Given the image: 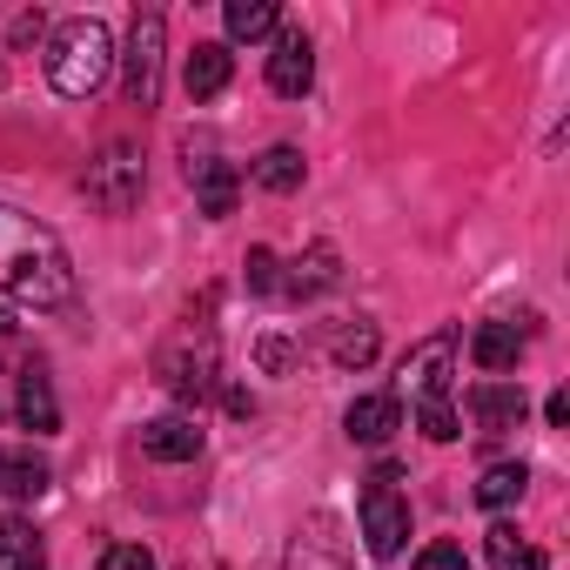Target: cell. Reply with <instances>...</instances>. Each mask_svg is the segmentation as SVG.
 <instances>
[{"instance_id": "cell-1", "label": "cell", "mask_w": 570, "mask_h": 570, "mask_svg": "<svg viewBox=\"0 0 570 570\" xmlns=\"http://www.w3.org/2000/svg\"><path fill=\"white\" fill-rule=\"evenodd\" d=\"M0 296L28 309H68L75 303V262L55 228L0 202Z\"/></svg>"}, {"instance_id": "cell-2", "label": "cell", "mask_w": 570, "mask_h": 570, "mask_svg": "<svg viewBox=\"0 0 570 570\" xmlns=\"http://www.w3.org/2000/svg\"><path fill=\"white\" fill-rule=\"evenodd\" d=\"M108 75H115V41H108V28H101L95 14L61 21L55 41H48V81H55V95L88 101V95L108 88Z\"/></svg>"}, {"instance_id": "cell-3", "label": "cell", "mask_w": 570, "mask_h": 570, "mask_svg": "<svg viewBox=\"0 0 570 570\" xmlns=\"http://www.w3.org/2000/svg\"><path fill=\"white\" fill-rule=\"evenodd\" d=\"M215 336L202 330V323H181L168 343H161V356H155V376H161V390L168 396H181V403H202L208 390H215Z\"/></svg>"}, {"instance_id": "cell-4", "label": "cell", "mask_w": 570, "mask_h": 570, "mask_svg": "<svg viewBox=\"0 0 570 570\" xmlns=\"http://www.w3.org/2000/svg\"><path fill=\"white\" fill-rule=\"evenodd\" d=\"M396 463H376V476L363 483V497H356V517H363V543H370V557H396L403 543H410V497L396 490Z\"/></svg>"}, {"instance_id": "cell-5", "label": "cell", "mask_w": 570, "mask_h": 570, "mask_svg": "<svg viewBox=\"0 0 570 570\" xmlns=\"http://www.w3.org/2000/svg\"><path fill=\"white\" fill-rule=\"evenodd\" d=\"M81 188H88V202H95L101 215H128V208L141 202V188H148L141 148H135V141H108V148H101V155L88 161Z\"/></svg>"}, {"instance_id": "cell-6", "label": "cell", "mask_w": 570, "mask_h": 570, "mask_svg": "<svg viewBox=\"0 0 570 570\" xmlns=\"http://www.w3.org/2000/svg\"><path fill=\"white\" fill-rule=\"evenodd\" d=\"M450 370H456V336H430L403 356V376H396V403L410 396V410H430V403H450Z\"/></svg>"}, {"instance_id": "cell-7", "label": "cell", "mask_w": 570, "mask_h": 570, "mask_svg": "<svg viewBox=\"0 0 570 570\" xmlns=\"http://www.w3.org/2000/svg\"><path fill=\"white\" fill-rule=\"evenodd\" d=\"M161 61H168V21L161 14H135V35H128V101L141 115L161 108Z\"/></svg>"}, {"instance_id": "cell-8", "label": "cell", "mask_w": 570, "mask_h": 570, "mask_svg": "<svg viewBox=\"0 0 570 570\" xmlns=\"http://www.w3.org/2000/svg\"><path fill=\"white\" fill-rule=\"evenodd\" d=\"M309 81H316V48H309V35H303V28H282V35H275V55H268V88H275L282 101H303Z\"/></svg>"}, {"instance_id": "cell-9", "label": "cell", "mask_w": 570, "mask_h": 570, "mask_svg": "<svg viewBox=\"0 0 570 570\" xmlns=\"http://www.w3.org/2000/svg\"><path fill=\"white\" fill-rule=\"evenodd\" d=\"M470 416H476V430L503 436V430H523V416H530V396H523V383H503V376H490V383H476V390H470Z\"/></svg>"}, {"instance_id": "cell-10", "label": "cell", "mask_w": 570, "mask_h": 570, "mask_svg": "<svg viewBox=\"0 0 570 570\" xmlns=\"http://www.w3.org/2000/svg\"><path fill=\"white\" fill-rule=\"evenodd\" d=\"M141 450L155 463H195L202 456V423L195 416H155V423H141Z\"/></svg>"}, {"instance_id": "cell-11", "label": "cell", "mask_w": 570, "mask_h": 570, "mask_svg": "<svg viewBox=\"0 0 570 570\" xmlns=\"http://www.w3.org/2000/svg\"><path fill=\"white\" fill-rule=\"evenodd\" d=\"M228 75H235V55H228L222 41H195V55H188V68H181V88H188L195 101H215V95L228 88Z\"/></svg>"}, {"instance_id": "cell-12", "label": "cell", "mask_w": 570, "mask_h": 570, "mask_svg": "<svg viewBox=\"0 0 570 570\" xmlns=\"http://www.w3.org/2000/svg\"><path fill=\"white\" fill-rule=\"evenodd\" d=\"M343 430L376 450V443H390V436L403 430V403H396V396H356L350 416H343Z\"/></svg>"}, {"instance_id": "cell-13", "label": "cell", "mask_w": 570, "mask_h": 570, "mask_svg": "<svg viewBox=\"0 0 570 570\" xmlns=\"http://www.w3.org/2000/svg\"><path fill=\"white\" fill-rule=\"evenodd\" d=\"M336 282H343V255L330 248V242H316L289 275H282V289H289L296 303H309V296H323V289H336Z\"/></svg>"}, {"instance_id": "cell-14", "label": "cell", "mask_w": 570, "mask_h": 570, "mask_svg": "<svg viewBox=\"0 0 570 570\" xmlns=\"http://www.w3.org/2000/svg\"><path fill=\"white\" fill-rule=\"evenodd\" d=\"M188 181H195V202H202V215H208V222L235 215L242 181H235V168H228V161H188Z\"/></svg>"}, {"instance_id": "cell-15", "label": "cell", "mask_w": 570, "mask_h": 570, "mask_svg": "<svg viewBox=\"0 0 570 570\" xmlns=\"http://www.w3.org/2000/svg\"><path fill=\"white\" fill-rule=\"evenodd\" d=\"M470 356H476V370H483V376H510V370H517V356H523L517 323H476Z\"/></svg>"}, {"instance_id": "cell-16", "label": "cell", "mask_w": 570, "mask_h": 570, "mask_svg": "<svg viewBox=\"0 0 570 570\" xmlns=\"http://www.w3.org/2000/svg\"><path fill=\"white\" fill-rule=\"evenodd\" d=\"M0 570H48V543L28 517H0Z\"/></svg>"}, {"instance_id": "cell-17", "label": "cell", "mask_w": 570, "mask_h": 570, "mask_svg": "<svg viewBox=\"0 0 570 570\" xmlns=\"http://www.w3.org/2000/svg\"><path fill=\"white\" fill-rule=\"evenodd\" d=\"M21 423H28L35 436H55V430H61V403H55V383H48L41 363L21 370Z\"/></svg>"}, {"instance_id": "cell-18", "label": "cell", "mask_w": 570, "mask_h": 570, "mask_svg": "<svg viewBox=\"0 0 570 570\" xmlns=\"http://www.w3.org/2000/svg\"><path fill=\"white\" fill-rule=\"evenodd\" d=\"M483 550H490V570H550V557L530 537H517V523H490Z\"/></svg>"}, {"instance_id": "cell-19", "label": "cell", "mask_w": 570, "mask_h": 570, "mask_svg": "<svg viewBox=\"0 0 570 570\" xmlns=\"http://www.w3.org/2000/svg\"><path fill=\"white\" fill-rule=\"evenodd\" d=\"M222 21H228L235 41H268V35H282V8H275V0H228Z\"/></svg>"}, {"instance_id": "cell-20", "label": "cell", "mask_w": 570, "mask_h": 570, "mask_svg": "<svg viewBox=\"0 0 570 570\" xmlns=\"http://www.w3.org/2000/svg\"><path fill=\"white\" fill-rule=\"evenodd\" d=\"M48 490V463L35 450H0V497H41Z\"/></svg>"}, {"instance_id": "cell-21", "label": "cell", "mask_w": 570, "mask_h": 570, "mask_svg": "<svg viewBox=\"0 0 570 570\" xmlns=\"http://www.w3.org/2000/svg\"><path fill=\"white\" fill-rule=\"evenodd\" d=\"M330 363L336 370H370L376 363V323H336V336H330Z\"/></svg>"}, {"instance_id": "cell-22", "label": "cell", "mask_w": 570, "mask_h": 570, "mask_svg": "<svg viewBox=\"0 0 570 570\" xmlns=\"http://www.w3.org/2000/svg\"><path fill=\"white\" fill-rule=\"evenodd\" d=\"M255 181H262L268 195H296V188H303V148H289V141L268 148V155L255 161Z\"/></svg>"}, {"instance_id": "cell-23", "label": "cell", "mask_w": 570, "mask_h": 570, "mask_svg": "<svg viewBox=\"0 0 570 570\" xmlns=\"http://www.w3.org/2000/svg\"><path fill=\"white\" fill-rule=\"evenodd\" d=\"M523 483H530L523 463H490L483 483H476V503H483V510H510V503L523 497Z\"/></svg>"}, {"instance_id": "cell-24", "label": "cell", "mask_w": 570, "mask_h": 570, "mask_svg": "<svg viewBox=\"0 0 570 570\" xmlns=\"http://www.w3.org/2000/svg\"><path fill=\"white\" fill-rule=\"evenodd\" d=\"M416 430L430 443H456L463 436V416H456V403H430V410H416Z\"/></svg>"}, {"instance_id": "cell-25", "label": "cell", "mask_w": 570, "mask_h": 570, "mask_svg": "<svg viewBox=\"0 0 570 570\" xmlns=\"http://www.w3.org/2000/svg\"><path fill=\"white\" fill-rule=\"evenodd\" d=\"M242 268H248V289H255V296L282 289V275H275L282 262H275V248H248V262H242Z\"/></svg>"}, {"instance_id": "cell-26", "label": "cell", "mask_w": 570, "mask_h": 570, "mask_svg": "<svg viewBox=\"0 0 570 570\" xmlns=\"http://www.w3.org/2000/svg\"><path fill=\"white\" fill-rule=\"evenodd\" d=\"M101 570H161V563H155L141 543H108V550H101Z\"/></svg>"}, {"instance_id": "cell-27", "label": "cell", "mask_w": 570, "mask_h": 570, "mask_svg": "<svg viewBox=\"0 0 570 570\" xmlns=\"http://www.w3.org/2000/svg\"><path fill=\"white\" fill-rule=\"evenodd\" d=\"M416 570H470V557H463V543H430L416 557Z\"/></svg>"}, {"instance_id": "cell-28", "label": "cell", "mask_w": 570, "mask_h": 570, "mask_svg": "<svg viewBox=\"0 0 570 570\" xmlns=\"http://www.w3.org/2000/svg\"><path fill=\"white\" fill-rule=\"evenodd\" d=\"M289 363H296V356H289V343H275V336L262 343V370H268V376H282Z\"/></svg>"}, {"instance_id": "cell-29", "label": "cell", "mask_w": 570, "mask_h": 570, "mask_svg": "<svg viewBox=\"0 0 570 570\" xmlns=\"http://www.w3.org/2000/svg\"><path fill=\"white\" fill-rule=\"evenodd\" d=\"M543 416H550V423H557V430H563V423H570V390H557V396H550V403H543Z\"/></svg>"}, {"instance_id": "cell-30", "label": "cell", "mask_w": 570, "mask_h": 570, "mask_svg": "<svg viewBox=\"0 0 570 570\" xmlns=\"http://www.w3.org/2000/svg\"><path fill=\"white\" fill-rule=\"evenodd\" d=\"M14 41H41V14H21L14 21Z\"/></svg>"}, {"instance_id": "cell-31", "label": "cell", "mask_w": 570, "mask_h": 570, "mask_svg": "<svg viewBox=\"0 0 570 570\" xmlns=\"http://www.w3.org/2000/svg\"><path fill=\"white\" fill-rule=\"evenodd\" d=\"M0 88H8V68H0Z\"/></svg>"}]
</instances>
